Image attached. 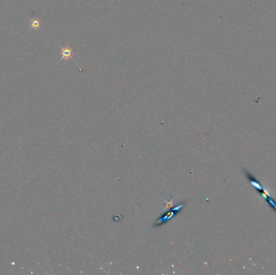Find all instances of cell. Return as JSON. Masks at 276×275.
I'll return each instance as SVG.
<instances>
[{
    "label": "cell",
    "instance_id": "cell-2",
    "mask_svg": "<svg viewBox=\"0 0 276 275\" xmlns=\"http://www.w3.org/2000/svg\"><path fill=\"white\" fill-rule=\"evenodd\" d=\"M61 56H62V58L68 59V58L71 56V50L68 48H62V51H61Z\"/></svg>",
    "mask_w": 276,
    "mask_h": 275
},
{
    "label": "cell",
    "instance_id": "cell-3",
    "mask_svg": "<svg viewBox=\"0 0 276 275\" xmlns=\"http://www.w3.org/2000/svg\"><path fill=\"white\" fill-rule=\"evenodd\" d=\"M40 26V22L37 19H31V28L33 29H38Z\"/></svg>",
    "mask_w": 276,
    "mask_h": 275
},
{
    "label": "cell",
    "instance_id": "cell-1",
    "mask_svg": "<svg viewBox=\"0 0 276 275\" xmlns=\"http://www.w3.org/2000/svg\"><path fill=\"white\" fill-rule=\"evenodd\" d=\"M184 206H185V203H179V204L177 205V206H175V207H173V208L171 209V210L169 211L168 212L164 213V214H163L162 216H160L159 219L157 220V221L155 222V223H158V224H155V226H157V227H158V226L161 225V224H163L166 221H168L170 219L173 218V216H175V212L180 211L181 209H182V207H184ZM155 223H154V224H155Z\"/></svg>",
    "mask_w": 276,
    "mask_h": 275
}]
</instances>
